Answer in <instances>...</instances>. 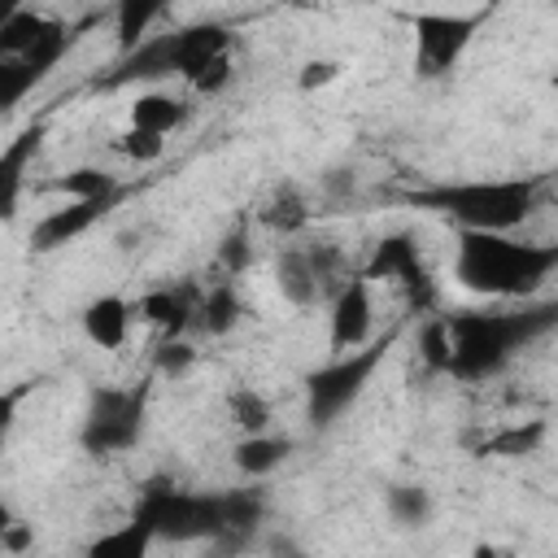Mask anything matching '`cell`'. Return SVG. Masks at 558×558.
Returning a JSON list of instances; mask_svg holds the SVG:
<instances>
[{"label":"cell","instance_id":"1","mask_svg":"<svg viewBox=\"0 0 558 558\" xmlns=\"http://www.w3.org/2000/svg\"><path fill=\"white\" fill-rule=\"evenodd\" d=\"M558 323V305H523V310H462L427 318L418 331V353L432 371L453 379H488L497 375L519 349L545 336Z\"/></svg>","mask_w":558,"mask_h":558},{"label":"cell","instance_id":"2","mask_svg":"<svg viewBox=\"0 0 558 558\" xmlns=\"http://www.w3.org/2000/svg\"><path fill=\"white\" fill-rule=\"evenodd\" d=\"M266 497L257 488H179L170 480H148L135 497L131 519H140L153 541H218V545H240L262 527Z\"/></svg>","mask_w":558,"mask_h":558},{"label":"cell","instance_id":"3","mask_svg":"<svg viewBox=\"0 0 558 558\" xmlns=\"http://www.w3.org/2000/svg\"><path fill=\"white\" fill-rule=\"evenodd\" d=\"M541 179L510 174V179H462V183H432L405 192V205L449 218L458 231L480 235H510L541 209Z\"/></svg>","mask_w":558,"mask_h":558},{"label":"cell","instance_id":"4","mask_svg":"<svg viewBox=\"0 0 558 558\" xmlns=\"http://www.w3.org/2000/svg\"><path fill=\"white\" fill-rule=\"evenodd\" d=\"M558 270V244H532L514 235H480L458 231L453 244V279L475 296L527 301Z\"/></svg>","mask_w":558,"mask_h":558},{"label":"cell","instance_id":"5","mask_svg":"<svg viewBox=\"0 0 558 558\" xmlns=\"http://www.w3.org/2000/svg\"><path fill=\"white\" fill-rule=\"evenodd\" d=\"M349 262L344 248L327 235H296L283 240L275 253V288L292 310H314L323 301L336 296V288L349 279Z\"/></svg>","mask_w":558,"mask_h":558},{"label":"cell","instance_id":"6","mask_svg":"<svg viewBox=\"0 0 558 558\" xmlns=\"http://www.w3.org/2000/svg\"><path fill=\"white\" fill-rule=\"evenodd\" d=\"M388 349H392V331L384 340H366L353 353H336L327 366L310 371L305 375V418H310V427L323 432L336 418H344L362 401V392L375 379V371L388 357Z\"/></svg>","mask_w":558,"mask_h":558},{"label":"cell","instance_id":"7","mask_svg":"<svg viewBox=\"0 0 558 558\" xmlns=\"http://www.w3.org/2000/svg\"><path fill=\"white\" fill-rule=\"evenodd\" d=\"M148 397H153L148 384H126V388L96 384L87 392V410H83V423H78L83 453H92V458L131 453L144 436V423H148Z\"/></svg>","mask_w":558,"mask_h":558},{"label":"cell","instance_id":"8","mask_svg":"<svg viewBox=\"0 0 558 558\" xmlns=\"http://www.w3.org/2000/svg\"><path fill=\"white\" fill-rule=\"evenodd\" d=\"M414 26V70L423 78H445L462 52L471 48L475 31L484 26V13H418Z\"/></svg>","mask_w":558,"mask_h":558},{"label":"cell","instance_id":"9","mask_svg":"<svg viewBox=\"0 0 558 558\" xmlns=\"http://www.w3.org/2000/svg\"><path fill=\"white\" fill-rule=\"evenodd\" d=\"M362 279H392V283H401L410 292V305L414 310H427L436 301V283H432V275H427V266H423L418 244H414L410 231H392V235L375 240Z\"/></svg>","mask_w":558,"mask_h":558},{"label":"cell","instance_id":"10","mask_svg":"<svg viewBox=\"0 0 558 558\" xmlns=\"http://www.w3.org/2000/svg\"><path fill=\"white\" fill-rule=\"evenodd\" d=\"M331 314H327V349L331 357L336 353H353L371 340V327H375V296H371V279L362 275H349L336 296L327 301Z\"/></svg>","mask_w":558,"mask_h":558},{"label":"cell","instance_id":"11","mask_svg":"<svg viewBox=\"0 0 558 558\" xmlns=\"http://www.w3.org/2000/svg\"><path fill=\"white\" fill-rule=\"evenodd\" d=\"M113 201H118V192H113V196H92V201H65L61 209L44 214V218L31 227V248H35V253H57V248H65L70 240L87 235V231L113 209Z\"/></svg>","mask_w":558,"mask_h":558},{"label":"cell","instance_id":"12","mask_svg":"<svg viewBox=\"0 0 558 558\" xmlns=\"http://www.w3.org/2000/svg\"><path fill=\"white\" fill-rule=\"evenodd\" d=\"M44 131H48L44 122H31L0 148V222L17 218V205H22V192H26V174H31V161L39 157Z\"/></svg>","mask_w":558,"mask_h":558},{"label":"cell","instance_id":"13","mask_svg":"<svg viewBox=\"0 0 558 558\" xmlns=\"http://www.w3.org/2000/svg\"><path fill=\"white\" fill-rule=\"evenodd\" d=\"M196 301H201V288L196 283H166V288L144 292L140 305H135V314L144 323H153L166 340H183V331H192Z\"/></svg>","mask_w":558,"mask_h":558},{"label":"cell","instance_id":"14","mask_svg":"<svg viewBox=\"0 0 558 558\" xmlns=\"http://www.w3.org/2000/svg\"><path fill=\"white\" fill-rule=\"evenodd\" d=\"M131 318H135V305H131L126 296H118V292L92 296V301L83 305V314H78L83 336H87L96 349H105V353H113V349L126 344V336H131Z\"/></svg>","mask_w":558,"mask_h":558},{"label":"cell","instance_id":"15","mask_svg":"<svg viewBox=\"0 0 558 558\" xmlns=\"http://www.w3.org/2000/svg\"><path fill=\"white\" fill-rule=\"evenodd\" d=\"M310 214H314V209H310V196H305V187L292 183V179L275 183V187L266 192V201L257 205V222H262L266 231H275L279 240H296V235H305Z\"/></svg>","mask_w":558,"mask_h":558},{"label":"cell","instance_id":"16","mask_svg":"<svg viewBox=\"0 0 558 558\" xmlns=\"http://www.w3.org/2000/svg\"><path fill=\"white\" fill-rule=\"evenodd\" d=\"M192 122V105L174 92H144L135 105H131V126L135 131H153V135H170L179 126Z\"/></svg>","mask_w":558,"mask_h":558},{"label":"cell","instance_id":"17","mask_svg":"<svg viewBox=\"0 0 558 558\" xmlns=\"http://www.w3.org/2000/svg\"><path fill=\"white\" fill-rule=\"evenodd\" d=\"M240 318H244V301H240V292H235L231 279H218L214 288H201L196 318H192L196 331H205V336H227Z\"/></svg>","mask_w":558,"mask_h":558},{"label":"cell","instance_id":"18","mask_svg":"<svg viewBox=\"0 0 558 558\" xmlns=\"http://www.w3.org/2000/svg\"><path fill=\"white\" fill-rule=\"evenodd\" d=\"M288 453H292V440H288V436L257 432V436H244V440L231 449V462H235V471H240V475L262 480V475H270L275 466H283V462H288Z\"/></svg>","mask_w":558,"mask_h":558},{"label":"cell","instance_id":"19","mask_svg":"<svg viewBox=\"0 0 558 558\" xmlns=\"http://www.w3.org/2000/svg\"><path fill=\"white\" fill-rule=\"evenodd\" d=\"M153 549V532L140 523V519H126L122 527H109L100 532L83 558H148Z\"/></svg>","mask_w":558,"mask_h":558},{"label":"cell","instance_id":"20","mask_svg":"<svg viewBox=\"0 0 558 558\" xmlns=\"http://www.w3.org/2000/svg\"><path fill=\"white\" fill-rule=\"evenodd\" d=\"M384 510H388V519H392L397 527H423V523L432 519L436 501H432V493H427L423 484H388Z\"/></svg>","mask_w":558,"mask_h":558},{"label":"cell","instance_id":"21","mask_svg":"<svg viewBox=\"0 0 558 558\" xmlns=\"http://www.w3.org/2000/svg\"><path fill=\"white\" fill-rule=\"evenodd\" d=\"M161 13H166V9L153 4V0H122V4L113 9V31H118L122 52H131L140 39H148V26H153Z\"/></svg>","mask_w":558,"mask_h":558},{"label":"cell","instance_id":"22","mask_svg":"<svg viewBox=\"0 0 558 558\" xmlns=\"http://www.w3.org/2000/svg\"><path fill=\"white\" fill-rule=\"evenodd\" d=\"M39 83H44V74L35 65H26L22 57H0V118L13 113Z\"/></svg>","mask_w":558,"mask_h":558},{"label":"cell","instance_id":"23","mask_svg":"<svg viewBox=\"0 0 558 558\" xmlns=\"http://www.w3.org/2000/svg\"><path fill=\"white\" fill-rule=\"evenodd\" d=\"M227 418L244 432V436H257V432H266L270 427V401L257 392V388H231V397H227Z\"/></svg>","mask_w":558,"mask_h":558},{"label":"cell","instance_id":"24","mask_svg":"<svg viewBox=\"0 0 558 558\" xmlns=\"http://www.w3.org/2000/svg\"><path fill=\"white\" fill-rule=\"evenodd\" d=\"M57 192H65L70 201H92V196H113L118 192V179L109 170H96V166H83V170H70L65 179H57Z\"/></svg>","mask_w":558,"mask_h":558},{"label":"cell","instance_id":"25","mask_svg":"<svg viewBox=\"0 0 558 558\" xmlns=\"http://www.w3.org/2000/svg\"><path fill=\"white\" fill-rule=\"evenodd\" d=\"M545 436V423H527V427H506L497 436L484 440V453H497V458H519V453H532Z\"/></svg>","mask_w":558,"mask_h":558},{"label":"cell","instance_id":"26","mask_svg":"<svg viewBox=\"0 0 558 558\" xmlns=\"http://www.w3.org/2000/svg\"><path fill=\"white\" fill-rule=\"evenodd\" d=\"M118 148H122L131 161H157V157L166 153V140L153 135V131H135V126H126V131L118 135Z\"/></svg>","mask_w":558,"mask_h":558},{"label":"cell","instance_id":"27","mask_svg":"<svg viewBox=\"0 0 558 558\" xmlns=\"http://www.w3.org/2000/svg\"><path fill=\"white\" fill-rule=\"evenodd\" d=\"M218 262H222L227 275H240V270L253 262V244H248V231H244V227L227 231V240H222V248H218Z\"/></svg>","mask_w":558,"mask_h":558},{"label":"cell","instance_id":"28","mask_svg":"<svg viewBox=\"0 0 558 558\" xmlns=\"http://www.w3.org/2000/svg\"><path fill=\"white\" fill-rule=\"evenodd\" d=\"M192 357H196L192 344H183V340H166L161 353H157V366H161V375H179V371L192 366Z\"/></svg>","mask_w":558,"mask_h":558},{"label":"cell","instance_id":"29","mask_svg":"<svg viewBox=\"0 0 558 558\" xmlns=\"http://www.w3.org/2000/svg\"><path fill=\"white\" fill-rule=\"evenodd\" d=\"M26 388H31V384H22V388H9V392H0V449H4V440H9V432H13V423H17V405H22Z\"/></svg>","mask_w":558,"mask_h":558},{"label":"cell","instance_id":"30","mask_svg":"<svg viewBox=\"0 0 558 558\" xmlns=\"http://www.w3.org/2000/svg\"><path fill=\"white\" fill-rule=\"evenodd\" d=\"M331 78H340V65L336 61H305L301 65V87L310 92V87H323V83H331Z\"/></svg>","mask_w":558,"mask_h":558},{"label":"cell","instance_id":"31","mask_svg":"<svg viewBox=\"0 0 558 558\" xmlns=\"http://www.w3.org/2000/svg\"><path fill=\"white\" fill-rule=\"evenodd\" d=\"M26 545H31V527H26V523H22V519H17V523H13V527H9V536H4V541H0V549H13V554H22V549H26Z\"/></svg>","mask_w":558,"mask_h":558},{"label":"cell","instance_id":"32","mask_svg":"<svg viewBox=\"0 0 558 558\" xmlns=\"http://www.w3.org/2000/svg\"><path fill=\"white\" fill-rule=\"evenodd\" d=\"M13 523H17V514H13V506L0 497V541L9 536V527H13Z\"/></svg>","mask_w":558,"mask_h":558},{"label":"cell","instance_id":"33","mask_svg":"<svg viewBox=\"0 0 558 558\" xmlns=\"http://www.w3.org/2000/svg\"><path fill=\"white\" fill-rule=\"evenodd\" d=\"M13 9H17V4H13V0H0V26H4V22H9V17H13Z\"/></svg>","mask_w":558,"mask_h":558},{"label":"cell","instance_id":"34","mask_svg":"<svg viewBox=\"0 0 558 558\" xmlns=\"http://www.w3.org/2000/svg\"><path fill=\"white\" fill-rule=\"evenodd\" d=\"M475 558H497V549H484V545H480V549H475Z\"/></svg>","mask_w":558,"mask_h":558}]
</instances>
